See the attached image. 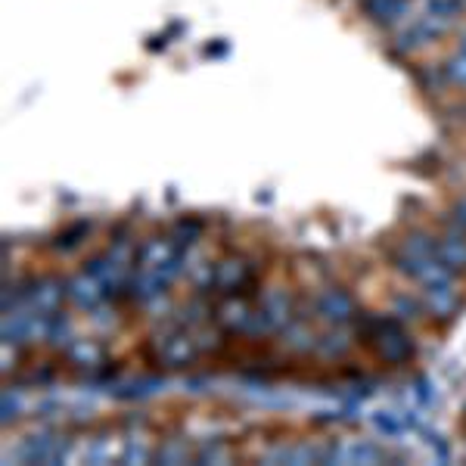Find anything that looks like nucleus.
Listing matches in <instances>:
<instances>
[{
  "label": "nucleus",
  "instance_id": "nucleus-1",
  "mask_svg": "<svg viewBox=\"0 0 466 466\" xmlns=\"http://www.w3.org/2000/svg\"><path fill=\"white\" fill-rule=\"evenodd\" d=\"M355 329L360 339L370 345L373 355H377L382 364L398 367V364H410V360L417 358V342H413V336L408 333L404 320L395 318V314L360 311V318L355 320Z\"/></svg>",
  "mask_w": 466,
  "mask_h": 466
},
{
  "label": "nucleus",
  "instance_id": "nucleus-2",
  "mask_svg": "<svg viewBox=\"0 0 466 466\" xmlns=\"http://www.w3.org/2000/svg\"><path fill=\"white\" fill-rule=\"evenodd\" d=\"M153 349L156 364L165 367V370H190L202 355L197 333H190V327H180L177 320L153 336Z\"/></svg>",
  "mask_w": 466,
  "mask_h": 466
},
{
  "label": "nucleus",
  "instance_id": "nucleus-3",
  "mask_svg": "<svg viewBox=\"0 0 466 466\" xmlns=\"http://www.w3.org/2000/svg\"><path fill=\"white\" fill-rule=\"evenodd\" d=\"M448 28H451V22L435 16V13H426V16L401 25V32L392 37L389 47H392L395 56H413V54H420V50L430 47V44L439 41L441 35H448Z\"/></svg>",
  "mask_w": 466,
  "mask_h": 466
},
{
  "label": "nucleus",
  "instance_id": "nucleus-4",
  "mask_svg": "<svg viewBox=\"0 0 466 466\" xmlns=\"http://www.w3.org/2000/svg\"><path fill=\"white\" fill-rule=\"evenodd\" d=\"M296 314V305L283 289H268L265 296L258 299V308H255V318L249 327V339H258V336H274L287 327Z\"/></svg>",
  "mask_w": 466,
  "mask_h": 466
},
{
  "label": "nucleus",
  "instance_id": "nucleus-5",
  "mask_svg": "<svg viewBox=\"0 0 466 466\" xmlns=\"http://www.w3.org/2000/svg\"><path fill=\"white\" fill-rule=\"evenodd\" d=\"M311 311L314 318L329 323V327H349L360 318V308L355 302L349 289L342 287H327L311 299Z\"/></svg>",
  "mask_w": 466,
  "mask_h": 466
},
{
  "label": "nucleus",
  "instance_id": "nucleus-6",
  "mask_svg": "<svg viewBox=\"0 0 466 466\" xmlns=\"http://www.w3.org/2000/svg\"><path fill=\"white\" fill-rule=\"evenodd\" d=\"M180 246L175 243L171 233H156V237H147L144 243L137 246V268L140 270H165V274L177 277L180 274Z\"/></svg>",
  "mask_w": 466,
  "mask_h": 466
},
{
  "label": "nucleus",
  "instance_id": "nucleus-7",
  "mask_svg": "<svg viewBox=\"0 0 466 466\" xmlns=\"http://www.w3.org/2000/svg\"><path fill=\"white\" fill-rule=\"evenodd\" d=\"M22 287H25V305L41 314H59L63 302L69 299V280H59L54 274L32 277Z\"/></svg>",
  "mask_w": 466,
  "mask_h": 466
},
{
  "label": "nucleus",
  "instance_id": "nucleus-8",
  "mask_svg": "<svg viewBox=\"0 0 466 466\" xmlns=\"http://www.w3.org/2000/svg\"><path fill=\"white\" fill-rule=\"evenodd\" d=\"M252 305L243 292H233V296H224L221 302L215 305V327L221 329L224 336H249V327H252Z\"/></svg>",
  "mask_w": 466,
  "mask_h": 466
},
{
  "label": "nucleus",
  "instance_id": "nucleus-9",
  "mask_svg": "<svg viewBox=\"0 0 466 466\" xmlns=\"http://www.w3.org/2000/svg\"><path fill=\"white\" fill-rule=\"evenodd\" d=\"M255 283V265L243 255H228L215 265V280L212 289L224 292V296H233V292H243L246 287Z\"/></svg>",
  "mask_w": 466,
  "mask_h": 466
},
{
  "label": "nucleus",
  "instance_id": "nucleus-10",
  "mask_svg": "<svg viewBox=\"0 0 466 466\" xmlns=\"http://www.w3.org/2000/svg\"><path fill=\"white\" fill-rule=\"evenodd\" d=\"M66 360L78 373H90V377H106L109 373L106 345L100 339H81V336H75V342L66 349Z\"/></svg>",
  "mask_w": 466,
  "mask_h": 466
},
{
  "label": "nucleus",
  "instance_id": "nucleus-11",
  "mask_svg": "<svg viewBox=\"0 0 466 466\" xmlns=\"http://www.w3.org/2000/svg\"><path fill=\"white\" fill-rule=\"evenodd\" d=\"M327 463H345V466L386 463V451L370 439H342V441H336V445L327 448Z\"/></svg>",
  "mask_w": 466,
  "mask_h": 466
},
{
  "label": "nucleus",
  "instance_id": "nucleus-12",
  "mask_svg": "<svg viewBox=\"0 0 466 466\" xmlns=\"http://www.w3.org/2000/svg\"><path fill=\"white\" fill-rule=\"evenodd\" d=\"M358 10L370 25L395 28L410 16V0H358Z\"/></svg>",
  "mask_w": 466,
  "mask_h": 466
},
{
  "label": "nucleus",
  "instance_id": "nucleus-13",
  "mask_svg": "<svg viewBox=\"0 0 466 466\" xmlns=\"http://www.w3.org/2000/svg\"><path fill=\"white\" fill-rule=\"evenodd\" d=\"M420 302H423L426 318L451 323L461 314V299H457L454 287H441V289H420Z\"/></svg>",
  "mask_w": 466,
  "mask_h": 466
},
{
  "label": "nucleus",
  "instance_id": "nucleus-14",
  "mask_svg": "<svg viewBox=\"0 0 466 466\" xmlns=\"http://www.w3.org/2000/svg\"><path fill=\"white\" fill-rule=\"evenodd\" d=\"M69 299L78 308H96L100 302L112 299V292H109V287L96 274H90V270H81V274H75L72 280H69Z\"/></svg>",
  "mask_w": 466,
  "mask_h": 466
},
{
  "label": "nucleus",
  "instance_id": "nucleus-15",
  "mask_svg": "<svg viewBox=\"0 0 466 466\" xmlns=\"http://www.w3.org/2000/svg\"><path fill=\"white\" fill-rule=\"evenodd\" d=\"M435 252L454 274H466V233L457 228H448L435 239Z\"/></svg>",
  "mask_w": 466,
  "mask_h": 466
},
{
  "label": "nucleus",
  "instance_id": "nucleus-16",
  "mask_svg": "<svg viewBox=\"0 0 466 466\" xmlns=\"http://www.w3.org/2000/svg\"><path fill=\"white\" fill-rule=\"evenodd\" d=\"M283 336V349L292 351V355H311V351H318V339L320 333H314L311 327H308V320H289L287 327L280 329Z\"/></svg>",
  "mask_w": 466,
  "mask_h": 466
},
{
  "label": "nucleus",
  "instance_id": "nucleus-17",
  "mask_svg": "<svg viewBox=\"0 0 466 466\" xmlns=\"http://www.w3.org/2000/svg\"><path fill=\"white\" fill-rule=\"evenodd\" d=\"M265 463H296V466H305V463H327V448H311V445H280L274 451H268L261 457Z\"/></svg>",
  "mask_w": 466,
  "mask_h": 466
},
{
  "label": "nucleus",
  "instance_id": "nucleus-18",
  "mask_svg": "<svg viewBox=\"0 0 466 466\" xmlns=\"http://www.w3.org/2000/svg\"><path fill=\"white\" fill-rule=\"evenodd\" d=\"M351 349H355V339L345 327H329L318 339V355L327 360H342Z\"/></svg>",
  "mask_w": 466,
  "mask_h": 466
},
{
  "label": "nucleus",
  "instance_id": "nucleus-19",
  "mask_svg": "<svg viewBox=\"0 0 466 466\" xmlns=\"http://www.w3.org/2000/svg\"><path fill=\"white\" fill-rule=\"evenodd\" d=\"M370 420H373V430L382 432L386 439H392V435H401L410 426V417H408V413H401V410H377Z\"/></svg>",
  "mask_w": 466,
  "mask_h": 466
},
{
  "label": "nucleus",
  "instance_id": "nucleus-20",
  "mask_svg": "<svg viewBox=\"0 0 466 466\" xmlns=\"http://www.w3.org/2000/svg\"><path fill=\"white\" fill-rule=\"evenodd\" d=\"M90 237V221H75L66 230H59V237L54 239L56 252H75L85 246V239Z\"/></svg>",
  "mask_w": 466,
  "mask_h": 466
},
{
  "label": "nucleus",
  "instance_id": "nucleus-21",
  "mask_svg": "<svg viewBox=\"0 0 466 466\" xmlns=\"http://www.w3.org/2000/svg\"><path fill=\"white\" fill-rule=\"evenodd\" d=\"M441 72H445L448 87L466 90V50L457 47L454 54H448L441 59Z\"/></svg>",
  "mask_w": 466,
  "mask_h": 466
},
{
  "label": "nucleus",
  "instance_id": "nucleus-22",
  "mask_svg": "<svg viewBox=\"0 0 466 466\" xmlns=\"http://www.w3.org/2000/svg\"><path fill=\"white\" fill-rule=\"evenodd\" d=\"M197 454H190V448H187V441H177V439H168L162 441L159 451L153 454L156 463H168V466H177V463H190Z\"/></svg>",
  "mask_w": 466,
  "mask_h": 466
},
{
  "label": "nucleus",
  "instance_id": "nucleus-23",
  "mask_svg": "<svg viewBox=\"0 0 466 466\" xmlns=\"http://www.w3.org/2000/svg\"><path fill=\"white\" fill-rule=\"evenodd\" d=\"M202 230H206V224H202L199 218H184V221H177L175 228H171V237H175V243L184 249V246L197 243L202 237Z\"/></svg>",
  "mask_w": 466,
  "mask_h": 466
},
{
  "label": "nucleus",
  "instance_id": "nucleus-24",
  "mask_svg": "<svg viewBox=\"0 0 466 466\" xmlns=\"http://www.w3.org/2000/svg\"><path fill=\"white\" fill-rule=\"evenodd\" d=\"M140 435H127L125 439V448H122V454H118V461L122 463H149L153 461V454L156 451L147 445V441H137Z\"/></svg>",
  "mask_w": 466,
  "mask_h": 466
},
{
  "label": "nucleus",
  "instance_id": "nucleus-25",
  "mask_svg": "<svg viewBox=\"0 0 466 466\" xmlns=\"http://www.w3.org/2000/svg\"><path fill=\"white\" fill-rule=\"evenodd\" d=\"M392 314H395V318H401L404 323H408V320H420V318H426V311H423V302H420V296H417V299H410V296L395 299Z\"/></svg>",
  "mask_w": 466,
  "mask_h": 466
},
{
  "label": "nucleus",
  "instance_id": "nucleus-26",
  "mask_svg": "<svg viewBox=\"0 0 466 466\" xmlns=\"http://www.w3.org/2000/svg\"><path fill=\"white\" fill-rule=\"evenodd\" d=\"M230 461V448L221 445V441H212V445L199 448L193 463H202V466H212V463H228Z\"/></svg>",
  "mask_w": 466,
  "mask_h": 466
},
{
  "label": "nucleus",
  "instance_id": "nucleus-27",
  "mask_svg": "<svg viewBox=\"0 0 466 466\" xmlns=\"http://www.w3.org/2000/svg\"><path fill=\"white\" fill-rule=\"evenodd\" d=\"M156 386H159V380H140V382L134 380V382H127V386L116 389V395L118 398H144V395H153Z\"/></svg>",
  "mask_w": 466,
  "mask_h": 466
},
{
  "label": "nucleus",
  "instance_id": "nucleus-28",
  "mask_svg": "<svg viewBox=\"0 0 466 466\" xmlns=\"http://www.w3.org/2000/svg\"><path fill=\"white\" fill-rule=\"evenodd\" d=\"M448 228H457L466 233V197L454 202V208H451V215H448Z\"/></svg>",
  "mask_w": 466,
  "mask_h": 466
},
{
  "label": "nucleus",
  "instance_id": "nucleus-29",
  "mask_svg": "<svg viewBox=\"0 0 466 466\" xmlns=\"http://www.w3.org/2000/svg\"><path fill=\"white\" fill-rule=\"evenodd\" d=\"M457 47L466 50V25L461 28V32H457Z\"/></svg>",
  "mask_w": 466,
  "mask_h": 466
}]
</instances>
